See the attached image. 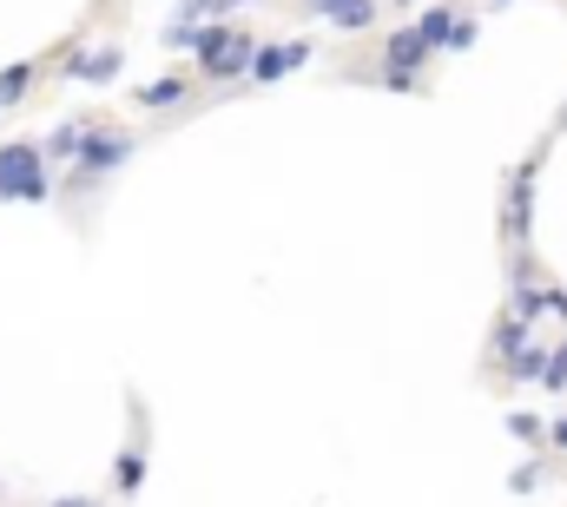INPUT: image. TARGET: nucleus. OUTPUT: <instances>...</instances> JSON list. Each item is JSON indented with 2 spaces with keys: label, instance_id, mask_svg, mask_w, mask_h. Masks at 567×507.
Here are the masks:
<instances>
[{
  "label": "nucleus",
  "instance_id": "1",
  "mask_svg": "<svg viewBox=\"0 0 567 507\" xmlns=\"http://www.w3.org/2000/svg\"><path fill=\"white\" fill-rule=\"evenodd\" d=\"M133 152H140V132H126V126H93L86 132V145H80V158L66 165V192H100L113 172H126L133 165Z\"/></svg>",
  "mask_w": 567,
  "mask_h": 507
},
{
  "label": "nucleus",
  "instance_id": "2",
  "mask_svg": "<svg viewBox=\"0 0 567 507\" xmlns=\"http://www.w3.org/2000/svg\"><path fill=\"white\" fill-rule=\"evenodd\" d=\"M53 198V165L40 138H7L0 145V205H47Z\"/></svg>",
  "mask_w": 567,
  "mask_h": 507
},
{
  "label": "nucleus",
  "instance_id": "3",
  "mask_svg": "<svg viewBox=\"0 0 567 507\" xmlns=\"http://www.w3.org/2000/svg\"><path fill=\"white\" fill-rule=\"evenodd\" d=\"M535 158H522L515 172H508V185H502V238H508V251H528L535 245Z\"/></svg>",
  "mask_w": 567,
  "mask_h": 507
},
{
  "label": "nucleus",
  "instance_id": "4",
  "mask_svg": "<svg viewBox=\"0 0 567 507\" xmlns=\"http://www.w3.org/2000/svg\"><path fill=\"white\" fill-rule=\"evenodd\" d=\"M508 317H522L528 330L548 317V277H542L535 251H508Z\"/></svg>",
  "mask_w": 567,
  "mask_h": 507
},
{
  "label": "nucleus",
  "instance_id": "5",
  "mask_svg": "<svg viewBox=\"0 0 567 507\" xmlns=\"http://www.w3.org/2000/svg\"><path fill=\"white\" fill-rule=\"evenodd\" d=\"M60 73H66L73 86H113V80L126 73V46H120V40H106V46H66Z\"/></svg>",
  "mask_w": 567,
  "mask_h": 507
},
{
  "label": "nucleus",
  "instance_id": "6",
  "mask_svg": "<svg viewBox=\"0 0 567 507\" xmlns=\"http://www.w3.org/2000/svg\"><path fill=\"white\" fill-rule=\"evenodd\" d=\"M317 60V40H258V53H251V86H278V80H290L297 66H310Z\"/></svg>",
  "mask_w": 567,
  "mask_h": 507
},
{
  "label": "nucleus",
  "instance_id": "7",
  "mask_svg": "<svg viewBox=\"0 0 567 507\" xmlns=\"http://www.w3.org/2000/svg\"><path fill=\"white\" fill-rule=\"evenodd\" d=\"M192 93H198V73H185V66H178V73H158V80L133 86V106H140V113H178Z\"/></svg>",
  "mask_w": 567,
  "mask_h": 507
},
{
  "label": "nucleus",
  "instance_id": "8",
  "mask_svg": "<svg viewBox=\"0 0 567 507\" xmlns=\"http://www.w3.org/2000/svg\"><path fill=\"white\" fill-rule=\"evenodd\" d=\"M251 53H258V33H251V27H238V33H231V46H225V53H212V60H198L192 73L225 86V80H245V73H251Z\"/></svg>",
  "mask_w": 567,
  "mask_h": 507
},
{
  "label": "nucleus",
  "instance_id": "9",
  "mask_svg": "<svg viewBox=\"0 0 567 507\" xmlns=\"http://www.w3.org/2000/svg\"><path fill=\"white\" fill-rule=\"evenodd\" d=\"M528 337H535V330H528L522 317H508V310H502V317H495V330H488V376H502V370L522 356V343H528Z\"/></svg>",
  "mask_w": 567,
  "mask_h": 507
},
{
  "label": "nucleus",
  "instance_id": "10",
  "mask_svg": "<svg viewBox=\"0 0 567 507\" xmlns=\"http://www.w3.org/2000/svg\"><path fill=\"white\" fill-rule=\"evenodd\" d=\"M383 66H396V73H423L429 46L416 40V27H390V33H383Z\"/></svg>",
  "mask_w": 567,
  "mask_h": 507
},
{
  "label": "nucleus",
  "instance_id": "11",
  "mask_svg": "<svg viewBox=\"0 0 567 507\" xmlns=\"http://www.w3.org/2000/svg\"><path fill=\"white\" fill-rule=\"evenodd\" d=\"M145 455H152V448H145L140 435L120 448V462H113V495H120V501H133V495L145 488Z\"/></svg>",
  "mask_w": 567,
  "mask_h": 507
},
{
  "label": "nucleus",
  "instance_id": "12",
  "mask_svg": "<svg viewBox=\"0 0 567 507\" xmlns=\"http://www.w3.org/2000/svg\"><path fill=\"white\" fill-rule=\"evenodd\" d=\"M86 132H93V120H66V126H53L47 138H40L47 165H73V158H80V145H86Z\"/></svg>",
  "mask_w": 567,
  "mask_h": 507
},
{
  "label": "nucleus",
  "instance_id": "13",
  "mask_svg": "<svg viewBox=\"0 0 567 507\" xmlns=\"http://www.w3.org/2000/svg\"><path fill=\"white\" fill-rule=\"evenodd\" d=\"M410 27H416V40H423L429 53H442L449 46V27H455V7H416Z\"/></svg>",
  "mask_w": 567,
  "mask_h": 507
},
{
  "label": "nucleus",
  "instance_id": "14",
  "mask_svg": "<svg viewBox=\"0 0 567 507\" xmlns=\"http://www.w3.org/2000/svg\"><path fill=\"white\" fill-rule=\"evenodd\" d=\"M542 376H548V343H535V337H528V343H522V356H515L495 382H542Z\"/></svg>",
  "mask_w": 567,
  "mask_h": 507
},
{
  "label": "nucleus",
  "instance_id": "15",
  "mask_svg": "<svg viewBox=\"0 0 567 507\" xmlns=\"http://www.w3.org/2000/svg\"><path fill=\"white\" fill-rule=\"evenodd\" d=\"M33 73H40V60H13V66H0V106H20V100L33 93Z\"/></svg>",
  "mask_w": 567,
  "mask_h": 507
},
{
  "label": "nucleus",
  "instance_id": "16",
  "mask_svg": "<svg viewBox=\"0 0 567 507\" xmlns=\"http://www.w3.org/2000/svg\"><path fill=\"white\" fill-rule=\"evenodd\" d=\"M377 20H383V0H357V7H343V13H337L330 27L357 40V33H377Z\"/></svg>",
  "mask_w": 567,
  "mask_h": 507
},
{
  "label": "nucleus",
  "instance_id": "17",
  "mask_svg": "<svg viewBox=\"0 0 567 507\" xmlns=\"http://www.w3.org/2000/svg\"><path fill=\"white\" fill-rule=\"evenodd\" d=\"M508 435H515L522 448H548V422L528 415V408H508Z\"/></svg>",
  "mask_w": 567,
  "mask_h": 507
},
{
  "label": "nucleus",
  "instance_id": "18",
  "mask_svg": "<svg viewBox=\"0 0 567 507\" xmlns=\"http://www.w3.org/2000/svg\"><path fill=\"white\" fill-rule=\"evenodd\" d=\"M475 40H482V20H475V13H455V27H449V46H442V53H468Z\"/></svg>",
  "mask_w": 567,
  "mask_h": 507
},
{
  "label": "nucleus",
  "instance_id": "19",
  "mask_svg": "<svg viewBox=\"0 0 567 507\" xmlns=\"http://www.w3.org/2000/svg\"><path fill=\"white\" fill-rule=\"evenodd\" d=\"M370 86H383V93H416V86H423V73H396V66H377V73H370Z\"/></svg>",
  "mask_w": 567,
  "mask_h": 507
},
{
  "label": "nucleus",
  "instance_id": "20",
  "mask_svg": "<svg viewBox=\"0 0 567 507\" xmlns=\"http://www.w3.org/2000/svg\"><path fill=\"white\" fill-rule=\"evenodd\" d=\"M542 389H555V395L567 389V337L561 343H548V376H542Z\"/></svg>",
  "mask_w": 567,
  "mask_h": 507
},
{
  "label": "nucleus",
  "instance_id": "21",
  "mask_svg": "<svg viewBox=\"0 0 567 507\" xmlns=\"http://www.w3.org/2000/svg\"><path fill=\"white\" fill-rule=\"evenodd\" d=\"M542 482H548V468H542V462H522V468L508 475V488H515V495H535Z\"/></svg>",
  "mask_w": 567,
  "mask_h": 507
},
{
  "label": "nucleus",
  "instance_id": "22",
  "mask_svg": "<svg viewBox=\"0 0 567 507\" xmlns=\"http://www.w3.org/2000/svg\"><path fill=\"white\" fill-rule=\"evenodd\" d=\"M297 7H303V13H317V20H337V13H343V7H357V0H297Z\"/></svg>",
  "mask_w": 567,
  "mask_h": 507
},
{
  "label": "nucleus",
  "instance_id": "23",
  "mask_svg": "<svg viewBox=\"0 0 567 507\" xmlns=\"http://www.w3.org/2000/svg\"><path fill=\"white\" fill-rule=\"evenodd\" d=\"M548 317L567 323V283H555V277H548Z\"/></svg>",
  "mask_w": 567,
  "mask_h": 507
},
{
  "label": "nucleus",
  "instance_id": "24",
  "mask_svg": "<svg viewBox=\"0 0 567 507\" xmlns=\"http://www.w3.org/2000/svg\"><path fill=\"white\" fill-rule=\"evenodd\" d=\"M548 448H555V455H567V415H555V422H548Z\"/></svg>",
  "mask_w": 567,
  "mask_h": 507
},
{
  "label": "nucleus",
  "instance_id": "25",
  "mask_svg": "<svg viewBox=\"0 0 567 507\" xmlns=\"http://www.w3.org/2000/svg\"><path fill=\"white\" fill-rule=\"evenodd\" d=\"M212 7H218V20H231L238 7H265V0H212Z\"/></svg>",
  "mask_w": 567,
  "mask_h": 507
},
{
  "label": "nucleus",
  "instance_id": "26",
  "mask_svg": "<svg viewBox=\"0 0 567 507\" xmlns=\"http://www.w3.org/2000/svg\"><path fill=\"white\" fill-rule=\"evenodd\" d=\"M47 507H100L93 495H60V501H47Z\"/></svg>",
  "mask_w": 567,
  "mask_h": 507
},
{
  "label": "nucleus",
  "instance_id": "27",
  "mask_svg": "<svg viewBox=\"0 0 567 507\" xmlns=\"http://www.w3.org/2000/svg\"><path fill=\"white\" fill-rule=\"evenodd\" d=\"M396 7H416V0H396Z\"/></svg>",
  "mask_w": 567,
  "mask_h": 507
},
{
  "label": "nucleus",
  "instance_id": "28",
  "mask_svg": "<svg viewBox=\"0 0 567 507\" xmlns=\"http://www.w3.org/2000/svg\"><path fill=\"white\" fill-rule=\"evenodd\" d=\"M495 7H508V0H495Z\"/></svg>",
  "mask_w": 567,
  "mask_h": 507
}]
</instances>
